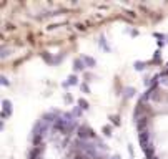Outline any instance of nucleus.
Here are the masks:
<instances>
[{
  "label": "nucleus",
  "instance_id": "0eeeda50",
  "mask_svg": "<svg viewBox=\"0 0 168 159\" xmlns=\"http://www.w3.org/2000/svg\"><path fill=\"white\" fill-rule=\"evenodd\" d=\"M102 133H103V136L110 138V136H112V126H110V124H105L103 128H102Z\"/></svg>",
  "mask_w": 168,
  "mask_h": 159
},
{
  "label": "nucleus",
  "instance_id": "f3484780",
  "mask_svg": "<svg viewBox=\"0 0 168 159\" xmlns=\"http://www.w3.org/2000/svg\"><path fill=\"white\" fill-rule=\"evenodd\" d=\"M2 83H3V85H9V80H7L5 76H2Z\"/></svg>",
  "mask_w": 168,
  "mask_h": 159
},
{
  "label": "nucleus",
  "instance_id": "ddd939ff",
  "mask_svg": "<svg viewBox=\"0 0 168 159\" xmlns=\"http://www.w3.org/2000/svg\"><path fill=\"white\" fill-rule=\"evenodd\" d=\"M80 88H82V91H83V93H90V88H88V85H87V83H82V85H80Z\"/></svg>",
  "mask_w": 168,
  "mask_h": 159
},
{
  "label": "nucleus",
  "instance_id": "7ed1b4c3",
  "mask_svg": "<svg viewBox=\"0 0 168 159\" xmlns=\"http://www.w3.org/2000/svg\"><path fill=\"white\" fill-rule=\"evenodd\" d=\"M138 138H140V142L143 144V148H146V146H148V141H150V133L148 131H142Z\"/></svg>",
  "mask_w": 168,
  "mask_h": 159
},
{
  "label": "nucleus",
  "instance_id": "423d86ee",
  "mask_svg": "<svg viewBox=\"0 0 168 159\" xmlns=\"http://www.w3.org/2000/svg\"><path fill=\"white\" fill-rule=\"evenodd\" d=\"M82 60H83V63L87 65V66H90V68H93V66H95V65H97V62H95V60L92 58V56H87V55H83V56H82Z\"/></svg>",
  "mask_w": 168,
  "mask_h": 159
},
{
  "label": "nucleus",
  "instance_id": "6e6552de",
  "mask_svg": "<svg viewBox=\"0 0 168 159\" xmlns=\"http://www.w3.org/2000/svg\"><path fill=\"white\" fill-rule=\"evenodd\" d=\"M78 108H82V109H88L90 108L88 101L85 100V98H80V100H78Z\"/></svg>",
  "mask_w": 168,
  "mask_h": 159
},
{
  "label": "nucleus",
  "instance_id": "20e7f679",
  "mask_svg": "<svg viewBox=\"0 0 168 159\" xmlns=\"http://www.w3.org/2000/svg\"><path fill=\"white\" fill-rule=\"evenodd\" d=\"M85 66H87V65L83 63V60H82V58L73 60V68H75V71H83Z\"/></svg>",
  "mask_w": 168,
  "mask_h": 159
},
{
  "label": "nucleus",
  "instance_id": "39448f33",
  "mask_svg": "<svg viewBox=\"0 0 168 159\" xmlns=\"http://www.w3.org/2000/svg\"><path fill=\"white\" fill-rule=\"evenodd\" d=\"M143 153H145V157L146 159H153L155 157V149H153V146H148V148H143Z\"/></svg>",
  "mask_w": 168,
  "mask_h": 159
},
{
  "label": "nucleus",
  "instance_id": "9b49d317",
  "mask_svg": "<svg viewBox=\"0 0 168 159\" xmlns=\"http://www.w3.org/2000/svg\"><path fill=\"white\" fill-rule=\"evenodd\" d=\"M133 68H135V70H138V71H142L143 68H145V63H143V62H135Z\"/></svg>",
  "mask_w": 168,
  "mask_h": 159
},
{
  "label": "nucleus",
  "instance_id": "6ab92c4d",
  "mask_svg": "<svg viewBox=\"0 0 168 159\" xmlns=\"http://www.w3.org/2000/svg\"><path fill=\"white\" fill-rule=\"evenodd\" d=\"M153 159H158V157H157V156H155V157H153Z\"/></svg>",
  "mask_w": 168,
  "mask_h": 159
},
{
  "label": "nucleus",
  "instance_id": "f257e3e1",
  "mask_svg": "<svg viewBox=\"0 0 168 159\" xmlns=\"http://www.w3.org/2000/svg\"><path fill=\"white\" fill-rule=\"evenodd\" d=\"M78 138L80 139H90V138H95V133H93L88 126H80L78 128Z\"/></svg>",
  "mask_w": 168,
  "mask_h": 159
},
{
  "label": "nucleus",
  "instance_id": "f8f14e48",
  "mask_svg": "<svg viewBox=\"0 0 168 159\" xmlns=\"http://www.w3.org/2000/svg\"><path fill=\"white\" fill-rule=\"evenodd\" d=\"M42 56H43V60H45L47 63H52V58H50V55H48V51H43Z\"/></svg>",
  "mask_w": 168,
  "mask_h": 159
},
{
  "label": "nucleus",
  "instance_id": "dca6fc26",
  "mask_svg": "<svg viewBox=\"0 0 168 159\" xmlns=\"http://www.w3.org/2000/svg\"><path fill=\"white\" fill-rule=\"evenodd\" d=\"M77 30H85V27L82 23H77Z\"/></svg>",
  "mask_w": 168,
  "mask_h": 159
},
{
  "label": "nucleus",
  "instance_id": "4468645a",
  "mask_svg": "<svg viewBox=\"0 0 168 159\" xmlns=\"http://www.w3.org/2000/svg\"><path fill=\"white\" fill-rule=\"evenodd\" d=\"M63 100H65V103H72V101H73V98H72L70 95H65V96H63Z\"/></svg>",
  "mask_w": 168,
  "mask_h": 159
},
{
  "label": "nucleus",
  "instance_id": "1a4fd4ad",
  "mask_svg": "<svg viewBox=\"0 0 168 159\" xmlns=\"http://www.w3.org/2000/svg\"><path fill=\"white\" fill-rule=\"evenodd\" d=\"M68 85H78V78H77V75H70L68 76Z\"/></svg>",
  "mask_w": 168,
  "mask_h": 159
},
{
  "label": "nucleus",
  "instance_id": "f03ea898",
  "mask_svg": "<svg viewBox=\"0 0 168 159\" xmlns=\"http://www.w3.org/2000/svg\"><path fill=\"white\" fill-rule=\"evenodd\" d=\"M2 108H3L2 118H9L10 113H12V103H10V100H3L2 101Z\"/></svg>",
  "mask_w": 168,
  "mask_h": 159
},
{
  "label": "nucleus",
  "instance_id": "2eb2a0df",
  "mask_svg": "<svg viewBox=\"0 0 168 159\" xmlns=\"http://www.w3.org/2000/svg\"><path fill=\"white\" fill-rule=\"evenodd\" d=\"M133 93H135V89H133V88H126V96H132Z\"/></svg>",
  "mask_w": 168,
  "mask_h": 159
},
{
  "label": "nucleus",
  "instance_id": "9d476101",
  "mask_svg": "<svg viewBox=\"0 0 168 159\" xmlns=\"http://www.w3.org/2000/svg\"><path fill=\"white\" fill-rule=\"evenodd\" d=\"M108 119L112 121V123L115 124V126H120V116H117V115H112V116L108 118Z\"/></svg>",
  "mask_w": 168,
  "mask_h": 159
},
{
  "label": "nucleus",
  "instance_id": "a211bd4d",
  "mask_svg": "<svg viewBox=\"0 0 168 159\" xmlns=\"http://www.w3.org/2000/svg\"><path fill=\"white\" fill-rule=\"evenodd\" d=\"M112 159H120V156H113Z\"/></svg>",
  "mask_w": 168,
  "mask_h": 159
}]
</instances>
